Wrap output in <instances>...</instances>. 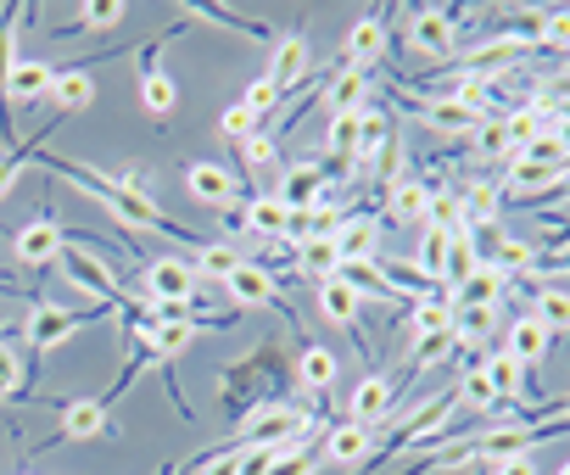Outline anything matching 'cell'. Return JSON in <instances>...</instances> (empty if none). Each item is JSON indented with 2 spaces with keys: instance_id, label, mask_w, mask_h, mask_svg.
<instances>
[{
  "instance_id": "obj_7",
  "label": "cell",
  "mask_w": 570,
  "mask_h": 475,
  "mask_svg": "<svg viewBox=\"0 0 570 475\" xmlns=\"http://www.w3.org/2000/svg\"><path fill=\"white\" fill-rule=\"evenodd\" d=\"M196 269L179 264V258H157L146 264V308H163V303H196Z\"/></svg>"
},
{
  "instance_id": "obj_5",
  "label": "cell",
  "mask_w": 570,
  "mask_h": 475,
  "mask_svg": "<svg viewBox=\"0 0 570 475\" xmlns=\"http://www.w3.org/2000/svg\"><path fill=\"white\" fill-rule=\"evenodd\" d=\"M185 190L202 201V207H218V212H229V207H240L252 190L235 179V174H224L218 162H190L185 168Z\"/></svg>"
},
{
  "instance_id": "obj_34",
  "label": "cell",
  "mask_w": 570,
  "mask_h": 475,
  "mask_svg": "<svg viewBox=\"0 0 570 475\" xmlns=\"http://www.w3.org/2000/svg\"><path fill=\"white\" fill-rule=\"evenodd\" d=\"M453 397H459V408H464V414H492V408H498L492 380L481 375V364H475V369H464V380H459V392H453Z\"/></svg>"
},
{
  "instance_id": "obj_17",
  "label": "cell",
  "mask_w": 570,
  "mask_h": 475,
  "mask_svg": "<svg viewBox=\"0 0 570 475\" xmlns=\"http://www.w3.org/2000/svg\"><path fill=\"white\" fill-rule=\"evenodd\" d=\"M409 40H414V51H425V57H448L453 51V40H459V23H453V12H414V29H409Z\"/></svg>"
},
{
  "instance_id": "obj_14",
  "label": "cell",
  "mask_w": 570,
  "mask_h": 475,
  "mask_svg": "<svg viewBox=\"0 0 570 475\" xmlns=\"http://www.w3.org/2000/svg\"><path fill=\"white\" fill-rule=\"evenodd\" d=\"M224 291H229L235 308H268V303L279 297V280H274V269H263V264H240V269L224 280Z\"/></svg>"
},
{
  "instance_id": "obj_13",
  "label": "cell",
  "mask_w": 570,
  "mask_h": 475,
  "mask_svg": "<svg viewBox=\"0 0 570 475\" xmlns=\"http://www.w3.org/2000/svg\"><path fill=\"white\" fill-rule=\"evenodd\" d=\"M414 118H420V123H431V129H442V135H453V140H464V135H475V129L487 123L481 112L459 107L453 96H431V101H414Z\"/></svg>"
},
{
  "instance_id": "obj_2",
  "label": "cell",
  "mask_w": 570,
  "mask_h": 475,
  "mask_svg": "<svg viewBox=\"0 0 570 475\" xmlns=\"http://www.w3.org/2000/svg\"><path fill=\"white\" fill-rule=\"evenodd\" d=\"M51 85H57V68H51V62H40V57H18L12 73H7V96H0V112H7V123H12V112H35V107H46V101H51Z\"/></svg>"
},
{
  "instance_id": "obj_16",
  "label": "cell",
  "mask_w": 570,
  "mask_h": 475,
  "mask_svg": "<svg viewBox=\"0 0 570 475\" xmlns=\"http://www.w3.org/2000/svg\"><path fill=\"white\" fill-rule=\"evenodd\" d=\"M325 458L331 464H342V469H358V464H370L375 458V436L364 431V425H331L325 431Z\"/></svg>"
},
{
  "instance_id": "obj_50",
  "label": "cell",
  "mask_w": 570,
  "mask_h": 475,
  "mask_svg": "<svg viewBox=\"0 0 570 475\" xmlns=\"http://www.w3.org/2000/svg\"><path fill=\"white\" fill-rule=\"evenodd\" d=\"M475 146H481V151H492V157H498V151H509L503 123H481V129H475Z\"/></svg>"
},
{
  "instance_id": "obj_1",
  "label": "cell",
  "mask_w": 570,
  "mask_h": 475,
  "mask_svg": "<svg viewBox=\"0 0 570 475\" xmlns=\"http://www.w3.org/2000/svg\"><path fill=\"white\" fill-rule=\"evenodd\" d=\"M40 157H46V162H51L57 174L79 179V185H85L90 196H101V201L112 207V218H118L124 229H146V235H174V241H185V247H196V253L207 247L196 229L174 224V218H168V212H163V207H157V201H151V196H146V190H140L135 179H112V174H101V168H90V162H68V157H57V151H40Z\"/></svg>"
},
{
  "instance_id": "obj_3",
  "label": "cell",
  "mask_w": 570,
  "mask_h": 475,
  "mask_svg": "<svg viewBox=\"0 0 570 475\" xmlns=\"http://www.w3.org/2000/svg\"><path fill=\"white\" fill-rule=\"evenodd\" d=\"M96 314H73V308H57V303H35V319H29V364H40L46 353L68 347Z\"/></svg>"
},
{
  "instance_id": "obj_46",
  "label": "cell",
  "mask_w": 570,
  "mask_h": 475,
  "mask_svg": "<svg viewBox=\"0 0 570 475\" xmlns=\"http://www.w3.org/2000/svg\"><path fill=\"white\" fill-rule=\"evenodd\" d=\"M240 107H246L252 118H268V112L279 107V90H274L268 79H257V85H246V96H240Z\"/></svg>"
},
{
  "instance_id": "obj_48",
  "label": "cell",
  "mask_w": 570,
  "mask_h": 475,
  "mask_svg": "<svg viewBox=\"0 0 570 475\" xmlns=\"http://www.w3.org/2000/svg\"><path fill=\"white\" fill-rule=\"evenodd\" d=\"M235 157H240L246 168H268V162H274V140H268V135H252V140L235 146Z\"/></svg>"
},
{
  "instance_id": "obj_55",
  "label": "cell",
  "mask_w": 570,
  "mask_h": 475,
  "mask_svg": "<svg viewBox=\"0 0 570 475\" xmlns=\"http://www.w3.org/2000/svg\"><path fill=\"white\" fill-rule=\"evenodd\" d=\"M564 419H570V397H564Z\"/></svg>"
},
{
  "instance_id": "obj_20",
  "label": "cell",
  "mask_w": 570,
  "mask_h": 475,
  "mask_svg": "<svg viewBox=\"0 0 570 475\" xmlns=\"http://www.w3.org/2000/svg\"><path fill=\"white\" fill-rule=\"evenodd\" d=\"M240 218H246V229H252V235H263V241H279L285 224H292V207H285L279 196H246Z\"/></svg>"
},
{
  "instance_id": "obj_40",
  "label": "cell",
  "mask_w": 570,
  "mask_h": 475,
  "mask_svg": "<svg viewBox=\"0 0 570 475\" xmlns=\"http://www.w3.org/2000/svg\"><path fill=\"white\" fill-rule=\"evenodd\" d=\"M46 140H51V129H40V140H29V146H12L7 157H0V196H7V190L18 185V174H23V168L40 157V146H46Z\"/></svg>"
},
{
  "instance_id": "obj_8",
  "label": "cell",
  "mask_w": 570,
  "mask_h": 475,
  "mask_svg": "<svg viewBox=\"0 0 570 475\" xmlns=\"http://www.w3.org/2000/svg\"><path fill=\"white\" fill-rule=\"evenodd\" d=\"M101 431H107V403H101V397H85V403H68V408H62V425H57L35 453L62 447V442H90V436H101Z\"/></svg>"
},
{
  "instance_id": "obj_38",
  "label": "cell",
  "mask_w": 570,
  "mask_h": 475,
  "mask_svg": "<svg viewBox=\"0 0 570 475\" xmlns=\"http://www.w3.org/2000/svg\"><path fill=\"white\" fill-rule=\"evenodd\" d=\"M542 330H570V291H559V286H542L537 291V314H531Z\"/></svg>"
},
{
  "instance_id": "obj_43",
  "label": "cell",
  "mask_w": 570,
  "mask_h": 475,
  "mask_svg": "<svg viewBox=\"0 0 570 475\" xmlns=\"http://www.w3.org/2000/svg\"><path fill=\"white\" fill-rule=\"evenodd\" d=\"M492 319H498V308H453V336L475 347V342L492 330Z\"/></svg>"
},
{
  "instance_id": "obj_19",
  "label": "cell",
  "mask_w": 570,
  "mask_h": 475,
  "mask_svg": "<svg viewBox=\"0 0 570 475\" xmlns=\"http://www.w3.org/2000/svg\"><path fill=\"white\" fill-rule=\"evenodd\" d=\"M503 353H509L520 369H537V364L548 358V330H542V325L525 314V319H514V325H509V336H503Z\"/></svg>"
},
{
  "instance_id": "obj_28",
  "label": "cell",
  "mask_w": 570,
  "mask_h": 475,
  "mask_svg": "<svg viewBox=\"0 0 570 475\" xmlns=\"http://www.w3.org/2000/svg\"><path fill=\"white\" fill-rule=\"evenodd\" d=\"M336 353L331 347H303V358H297V386H308V392H331L336 386Z\"/></svg>"
},
{
  "instance_id": "obj_23",
  "label": "cell",
  "mask_w": 570,
  "mask_h": 475,
  "mask_svg": "<svg viewBox=\"0 0 570 475\" xmlns=\"http://www.w3.org/2000/svg\"><path fill=\"white\" fill-rule=\"evenodd\" d=\"M475 269H481L475 235H470V229H459V235H453V247H448V264H442V286H448V291H459V286H470V280H475Z\"/></svg>"
},
{
  "instance_id": "obj_18",
  "label": "cell",
  "mask_w": 570,
  "mask_h": 475,
  "mask_svg": "<svg viewBox=\"0 0 570 475\" xmlns=\"http://www.w3.org/2000/svg\"><path fill=\"white\" fill-rule=\"evenodd\" d=\"M292 264H297V275H303V280H314V286L336 280V269H342V258H336V241H331V235H308L303 247H292Z\"/></svg>"
},
{
  "instance_id": "obj_31",
  "label": "cell",
  "mask_w": 570,
  "mask_h": 475,
  "mask_svg": "<svg viewBox=\"0 0 570 475\" xmlns=\"http://www.w3.org/2000/svg\"><path fill=\"white\" fill-rule=\"evenodd\" d=\"M425 229H448V235H459V229H464V196H459V190L431 185V201H425Z\"/></svg>"
},
{
  "instance_id": "obj_51",
  "label": "cell",
  "mask_w": 570,
  "mask_h": 475,
  "mask_svg": "<svg viewBox=\"0 0 570 475\" xmlns=\"http://www.w3.org/2000/svg\"><path fill=\"white\" fill-rule=\"evenodd\" d=\"M492 475H537V464H531V453H520V458H503V464H492Z\"/></svg>"
},
{
  "instance_id": "obj_37",
  "label": "cell",
  "mask_w": 570,
  "mask_h": 475,
  "mask_svg": "<svg viewBox=\"0 0 570 475\" xmlns=\"http://www.w3.org/2000/svg\"><path fill=\"white\" fill-rule=\"evenodd\" d=\"M453 342H459L453 330H425V336H414V353H409V375H425L431 364H442V353H448Z\"/></svg>"
},
{
  "instance_id": "obj_41",
  "label": "cell",
  "mask_w": 570,
  "mask_h": 475,
  "mask_svg": "<svg viewBox=\"0 0 570 475\" xmlns=\"http://www.w3.org/2000/svg\"><path fill=\"white\" fill-rule=\"evenodd\" d=\"M492 218H498V185H470V196H464V229H492Z\"/></svg>"
},
{
  "instance_id": "obj_54",
  "label": "cell",
  "mask_w": 570,
  "mask_h": 475,
  "mask_svg": "<svg viewBox=\"0 0 570 475\" xmlns=\"http://www.w3.org/2000/svg\"><path fill=\"white\" fill-rule=\"evenodd\" d=\"M559 475H570V458H564V464H559Z\"/></svg>"
},
{
  "instance_id": "obj_53",
  "label": "cell",
  "mask_w": 570,
  "mask_h": 475,
  "mask_svg": "<svg viewBox=\"0 0 570 475\" xmlns=\"http://www.w3.org/2000/svg\"><path fill=\"white\" fill-rule=\"evenodd\" d=\"M542 201H570V168H564V179H559V185H553ZM542 201H537V207H542Z\"/></svg>"
},
{
  "instance_id": "obj_21",
  "label": "cell",
  "mask_w": 570,
  "mask_h": 475,
  "mask_svg": "<svg viewBox=\"0 0 570 475\" xmlns=\"http://www.w3.org/2000/svg\"><path fill=\"white\" fill-rule=\"evenodd\" d=\"M364 96H370V73H358V68H347V62H342L320 101H325L331 112H364Z\"/></svg>"
},
{
  "instance_id": "obj_52",
  "label": "cell",
  "mask_w": 570,
  "mask_h": 475,
  "mask_svg": "<svg viewBox=\"0 0 570 475\" xmlns=\"http://www.w3.org/2000/svg\"><path fill=\"white\" fill-rule=\"evenodd\" d=\"M548 135L559 140V151L570 157V118H548Z\"/></svg>"
},
{
  "instance_id": "obj_9",
  "label": "cell",
  "mask_w": 570,
  "mask_h": 475,
  "mask_svg": "<svg viewBox=\"0 0 570 475\" xmlns=\"http://www.w3.org/2000/svg\"><path fill=\"white\" fill-rule=\"evenodd\" d=\"M392 403H397V386H392L386 375H364V380L353 386V397H347V414H353V425L375 431L381 419H392Z\"/></svg>"
},
{
  "instance_id": "obj_26",
  "label": "cell",
  "mask_w": 570,
  "mask_h": 475,
  "mask_svg": "<svg viewBox=\"0 0 570 475\" xmlns=\"http://www.w3.org/2000/svg\"><path fill=\"white\" fill-rule=\"evenodd\" d=\"M358 303H364V297H358L353 286H342V280H325V286H320V308H325V319L342 325V330H353V336H358Z\"/></svg>"
},
{
  "instance_id": "obj_27",
  "label": "cell",
  "mask_w": 570,
  "mask_h": 475,
  "mask_svg": "<svg viewBox=\"0 0 570 475\" xmlns=\"http://www.w3.org/2000/svg\"><path fill=\"white\" fill-rule=\"evenodd\" d=\"M503 135H509V157H520L537 135H548V107H542V101L520 107L514 118H503Z\"/></svg>"
},
{
  "instance_id": "obj_24",
  "label": "cell",
  "mask_w": 570,
  "mask_h": 475,
  "mask_svg": "<svg viewBox=\"0 0 570 475\" xmlns=\"http://www.w3.org/2000/svg\"><path fill=\"white\" fill-rule=\"evenodd\" d=\"M90 101H96V73H90V68L57 73V85H51V107H57V112H85Z\"/></svg>"
},
{
  "instance_id": "obj_4",
  "label": "cell",
  "mask_w": 570,
  "mask_h": 475,
  "mask_svg": "<svg viewBox=\"0 0 570 475\" xmlns=\"http://www.w3.org/2000/svg\"><path fill=\"white\" fill-rule=\"evenodd\" d=\"M62 247H68V235H62V224H57L51 212L35 218V224H23V229L12 235V258H18L23 269H46V264H57Z\"/></svg>"
},
{
  "instance_id": "obj_45",
  "label": "cell",
  "mask_w": 570,
  "mask_h": 475,
  "mask_svg": "<svg viewBox=\"0 0 570 475\" xmlns=\"http://www.w3.org/2000/svg\"><path fill=\"white\" fill-rule=\"evenodd\" d=\"M263 475H314V458L303 447H274V458H268Z\"/></svg>"
},
{
  "instance_id": "obj_33",
  "label": "cell",
  "mask_w": 570,
  "mask_h": 475,
  "mask_svg": "<svg viewBox=\"0 0 570 475\" xmlns=\"http://www.w3.org/2000/svg\"><path fill=\"white\" fill-rule=\"evenodd\" d=\"M358 129H364V112H331V129H325V146L347 162L358 157Z\"/></svg>"
},
{
  "instance_id": "obj_36",
  "label": "cell",
  "mask_w": 570,
  "mask_h": 475,
  "mask_svg": "<svg viewBox=\"0 0 570 475\" xmlns=\"http://www.w3.org/2000/svg\"><path fill=\"white\" fill-rule=\"evenodd\" d=\"M448 247H453V235H448V229H425V235H420V258H414V269H420L425 280H442Z\"/></svg>"
},
{
  "instance_id": "obj_15",
  "label": "cell",
  "mask_w": 570,
  "mask_h": 475,
  "mask_svg": "<svg viewBox=\"0 0 570 475\" xmlns=\"http://www.w3.org/2000/svg\"><path fill=\"white\" fill-rule=\"evenodd\" d=\"M308 68H314V62H308V40H303V34H285V40L274 46V68H268V85H274L279 96H292V90H297V85L308 79Z\"/></svg>"
},
{
  "instance_id": "obj_32",
  "label": "cell",
  "mask_w": 570,
  "mask_h": 475,
  "mask_svg": "<svg viewBox=\"0 0 570 475\" xmlns=\"http://www.w3.org/2000/svg\"><path fill=\"white\" fill-rule=\"evenodd\" d=\"M240 264H246V258H240L235 247H224V241H207V247L196 253V264H190V269H196V280H218V286H224V280H229Z\"/></svg>"
},
{
  "instance_id": "obj_11",
  "label": "cell",
  "mask_w": 570,
  "mask_h": 475,
  "mask_svg": "<svg viewBox=\"0 0 570 475\" xmlns=\"http://www.w3.org/2000/svg\"><path fill=\"white\" fill-rule=\"evenodd\" d=\"M325 190H331V174H325L320 162H297L292 174L279 179V190H274V196H279L285 207H292V212H314V207L325 201Z\"/></svg>"
},
{
  "instance_id": "obj_35",
  "label": "cell",
  "mask_w": 570,
  "mask_h": 475,
  "mask_svg": "<svg viewBox=\"0 0 570 475\" xmlns=\"http://www.w3.org/2000/svg\"><path fill=\"white\" fill-rule=\"evenodd\" d=\"M124 0H90V7H79V18L62 29V34H85V29H112V23H124Z\"/></svg>"
},
{
  "instance_id": "obj_6",
  "label": "cell",
  "mask_w": 570,
  "mask_h": 475,
  "mask_svg": "<svg viewBox=\"0 0 570 475\" xmlns=\"http://www.w3.org/2000/svg\"><path fill=\"white\" fill-rule=\"evenodd\" d=\"M62 275L79 286V291H90V297H101V303H124V286H118V275L96 258V253H85V247H62Z\"/></svg>"
},
{
  "instance_id": "obj_29",
  "label": "cell",
  "mask_w": 570,
  "mask_h": 475,
  "mask_svg": "<svg viewBox=\"0 0 570 475\" xmlns=\"http://www.w3.org/2000/svg\"><path fill=\"white\" fill-rule=\"evenodd\" d=\"M481 375L492 380V397H498V403H514V397L525 392V369H520L509 353H492V358H481Z\"/></svg>"
},
{
  "instance_id": "obj_44",
  "label": "cell",
  "mask_w": 570,
  "mask_h": 475,
  "mask_svg": "<svg viewBox=\"0 0 570 475\" xmlns=\"http://www.w3.org/2000/svg\"><path fill=\"white\" fill-rule=\"evenodd\" d=\"M257 123H263V118H252V112L235 101V107H224V118H218V135H224L229 146H240V140H252V135H257Z\"/></svg>"
},
{
  "instance_id": "obj_47",
  "label": "cell",
  "mask_w": 570,
  "mask_h": 475,
  "mask_svg": "<svg viewBox=\"0 0 570 475\" xmlns=\"http://www.w3.org/2000/svg\"><path fill=\"white\" fill-rule=\"evenodd\" d=\"M18 386H23V364H18V353L7 342H0V403L18 397Z\"/></svg>"
},
{
  "instance_id": "obj_10",
  "label": "cell",
  "mask_w": 570,
  "mask_h": 475,
  "mask_svg": "<svg viewBox=\"0 0 570 475\" xmlns=\"http://www.w3.org/2000/svg\"><path fill=\"white\" fill-rule=\"evenodd\" d=\"M331 241H336V258L342 264H375V253H381V218H370V212L342 218Z\"/></svg>"
},
{
  "instance_id": "obj_30",
  "label": "cell",
  "mask_w": 570,
  "mask_h": 475,
  "mask_svg": "<svg viewBox=\"0 0 570 475\" xmlns=\"http://www.w3.org/2000/svg\"><path fill=\"white\" fill-rule=\"evenodd\" d=\"M18 18H23V7H0V96H7V73H12V62H18ZM0 129H7V140H12L7 112H0ZM12 146H18V140H12Z\"/></svg>"
},
{
  "instance_id": "obj_42",
  "label": "cell",
  "mask_w": 570,
  "mask_h": 475,
  "mask_svg": "<svg viewBox=\"0 0 570 475\" xmlns=\"http://www.w3.org/2000/svg\"><path fill=\"white\" fill-rule=\"evenodd\" d=\"M392 146V118L364 107V129H358V157H381Z\"/></svg>"
},
{
  "instance_id": "obj_25",
  "label": "cell",
  "mask_w": 570,
  "mask_h": 475,
  "mask_svg": "<svg viewBox=\"0 0 570 475\" xmlns=\"http://www.w3.org/2000/svg\"><path fill=\"white\" fill-rule=\"evenodd\" d=\"M425 201H431V185L420 179H392L386 185V207L397 224H425Z\"/></svg>"
},
{
  "instance_id": "obj_39",
  "label": "cell",
  "mask_w": 570,
  "mask_h": 475,
  "mask_svg": "<svg viewBox=\"0 0 570 475\" xmlns=\"http://www.w3.org/2000/svg\"><path fill=\"white\" fill-rule=\"evenodd\" d=\"M140 107H146L151 118H168V112H174V79L157 73V68L140 73Z\"/></svg>"
},
{
  "instance_id": "obj_12",
  "label": "cell",
  "mask_w": 570,
  "mask_h": 475,
  "mask_svg": "<svg viewBox=\"0 0 570 475\" xmlns=\"http://www.w3.org/2000/svg\"><path fill=\"white\" fill-rule=\"evenodd\" d=\"M386 46H392V29H386V18L381 12H370V18H358L353 29H347V68H375L381 57H386Z\"/></svg>"
},
{
  "instance_id": "obj_22",
  "label": "cell",
  "mask_w": 570,
  "mask_h": 475,
  "mask_svg": "<svg viewBox=\"0 0 570 475\" xmlns=\"http://www.w3.org/2000/svg\"><path fill=\"white\" fill-rule=\"evenodd\" d=\"M509 280H514V275H503L498 264H481V269H475V280L453 291V297H459L453 308H498V297H503V286H509Z\"/></svg>"
},
{
  "instance_id": "obj_49",
  "label": "cell",
  "mask_w": 570,
  "mask_h": 475,
  "mask_svg": "<svg viewBox=\"0 0 570 475\" xmlns=\"http://www.w3.org/2000/svg\"><path fill=\"white\" fill-rule=\"evenodd\" d=\"M553 51H570V12H542V29H537Z\"/></svg>"
}]
</instances>
